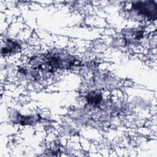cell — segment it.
Listing matches in <instances>:
<instances>
[{
  "label": "cell",
  "instance_id": "6da1fadb",
  "mask_svg": "<svg viewBox=\"0 0 157 157\" xmlns=\"http://www.w3.org/2000/svg\"><path fill=\"white\" fill-rule=\"evenodd\" d=\"M132 8L139 15L156 18V5L153 1L136 2L132 4Z\"/></svg>",
  "mask_w": 157,
  "mask_h": 157
},
{
  "label": "cell",
  "instance_id": "7a4b0ae2",
  "mask_svg": "<svg viewBox=\"0 0 157 157\" xmlns=\"http://www.w3.org/2000/svg\"><path fill=\"white\" fill-rule=\"evenodd\" d=\"M17 49V44L12 41H8L5 47H2V54H7L10 53L14 50Z\"/></svg>",
  "mask_w": 157,
  "mask_h": 157
},
{
  "label": "cell",
  "instance_id": "3957f363",
  "mask_svg": "<svg viewBox=\"0 0 157 157\" xmlns=\"http://www.w3.org/2000/svg\"><path fill=\"white\" fill-rule=\"evenodd\" d=\"M88 101L90 104L93 105H96L101 101V96L99 94L94 93H90L88 96Z\"/></svg>",
  "mask_w": 157,
  "mask_h": 157
}]
</instances>
